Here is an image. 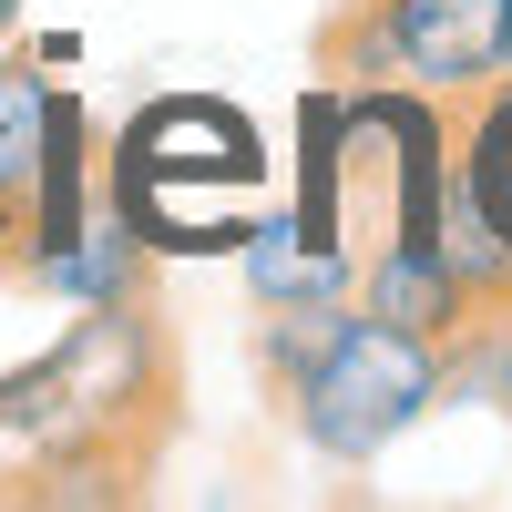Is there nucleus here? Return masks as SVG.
Instances as JSON below:
<instances>
[{
    "instance_id": "obj_1",
    "label": "nucleus",
    "mask_w": 512,
    "mask_h": 512,
    "mask_svg": "<svg viewBox=\"0 0 512 512\" xmlns=\"http://www.w3.org/2000/svg\"><path fill=\"white\" fill-rule=\"evenodd\" d=\"M441 400V338L390 328V318H328V338L297 369V420L328 461H369L390 451L420 410Z\"/></svg>"
},
{
    "instance_id": "obj_2",
    "label": "nucleus",
    "mask_w": 512,
    "mask_h": 512,
    "mask_svg": "<svg viewBox=\"0 0 512 512\" xmlns=\"http://www.w3.org/2000/svg\"><path fill=\"white\" fill-rule=\"evenodd\" d=\"M256 175H267V154H256V134L226 113V103H164L134 123V144H123V226L154 236L164 216H175V195L195 185V216L205 236H236V205L256 195Z\"/></svg>"
},
{
    "instance_id": "obj_3",
    "label": "nucleus",
    "mask_w": 512,
    "mask_h": 512,
    "mask_svg": "<svg viewBox=\"0 0 512 512\" xmlns=\"http://www.w3.org/2000/svg\"><path fill=\"white\" fill-rule=\"evenodd\" d=\"M502 11L512 0H369L359 62L420 82V93H482L502 72Z\"/></svg>"
},
{
    "instance_id": "obj_4",
    "label": "nucleus",
    "mask_w": 512,
    "mask_h": 512,
    "mask_svg": "<svg viewBox=\"0 0 512 512\" xmlns=\"http://www.w3.org/2000/svg\"><path fill=\"white\" fill-rule=\"evenodd\" d=\"M359 308H369V318H390V328H420V338H451L461 308H472V287L441 267V246H431V236H390V246L359 267Z\"/></svg>"
},
{
    "instance_id": "obj_5",
    "label": "nucleus",
    "mask_w": 512,
    "mask_h": 512,
    "mask_svg": "<svg viewBox=\"0 0 512 512\" xmlns=\"http://www.w3.org/2000/svg\"><path fill=\"white\" fill-rule=\"evenodd\" d=\"M41 123H52V93L31 82V62H0V216H21V205H31Z\"/></svg>"
},
{
    "instance_id": "obj_6",
    "label": "nucleus",
    "mask_w": 512,
    "mask_h": 512,
    "mask_svg": "<svg viewBox=\"0 0 512 512\" xmlns=\"http://www.w3.org/2000/svg\"><path fill=\"white\" fill-rule=\"evenodd\" d=\"M461 185L482 195V216L512 236V93L482 113V134H472V164H461Z\"/></svg>"
},
{
    "instance_id": "obj_7",
    "label": "nucleus",
    "mask_w": 512,
    "mask_h": 512,
    "mask_svg": "<svg viewBox=\"0 0 512 512\" xmlns=\"http://www.w3.org/2000/svg\"><path fill=\"white\" fill-rule=\"evenodd\" d=\"M502 82H512V11H502Z\"/></svg>"
},
{
    "instance_id": "obj_8",
    "label": "nucleus",
    "mask_w": 512,
    "mask_h": 512,
    "mask_svg": "<svg viewBox=\"0 0 512 512\" xmlns=\"http://www.w3.org/2000/svg\"><path fill=\"white\" fill-rule=\"evenodd\" d=\"M11 21H21V0H0V31H11Z\"/></svg>"
},
{
    "instance_id": "obj_9",
    "label": "nucleus",
    "mask_w": 512,
    "mask_h": 512,
    "mask_svg": "<svg viewBox=\"0 0 512 512\" xmlns=\"http://www.w3.org/2000/svg\"><path fill=\"white\" fill-rule=\"evenodd\" d=\"M0 236H11V216H0Z\"/></svg>"
}]
</instances>
